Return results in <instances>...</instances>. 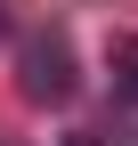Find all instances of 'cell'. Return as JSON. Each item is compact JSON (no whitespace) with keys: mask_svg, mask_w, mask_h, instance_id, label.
<instances>
[{"mask_svg":"<svg viewBox=\"0 0 138 146\" xmlns=\"http://www.w3.org/2000/svg\"><path fill=\"white\" fill-rule=\"evenodd\" d=\"M0 41H8V8H0Z\"/></svg>","mask_w":138,"mask_h":146,"instance_id":"cell-3","label":"cell"},{"mask_svg":"<svg viewBox=\"0 0 138 146\" xmlns=\"http://www.w3.org/2000/svg\"><path fill=\"white\" fill-rule=\"evenodd\" d=\"M73 146H98V138H73Z\"/></svg>","mask_w":138,"mask_h":146,"instance_id":"cell-4","label":"cell"},{"mask_svg":"<svg viewBox=\"0 0 138 146\" xmlns=\"http://www.w3.org/2000/svg\"><path fill=\"white\" fill-rule=\"evenodd\" d=\"M106 81H114V106H138V33L106 41Z\"/></svg>","mask_w":138,"mask_h":146,"instance_id":"cell-2","label":"cell"},{"mask_svg":"<svg viewBox=\"0 0 138 146\" xmlns=\"http://www.w3.org/2000/svg\"><path fill=\"white\" fill-rule=\"evenodd\" d=\"M16 89H25L33 106H73L81 65H73V41H65V25L25 33V49H16Z\"/></svg>","mask_w":138,"mask_h":146,"instance_id":"cell-1","label":"cell"},{"mask_svg":"<svg viewBox=\"0 0 138 146\" xmlns=\"http://www.w3.org/2000/svg\"><path fill=\"white\" fill-rule=\"evenodd\" d=\"M130 146H138V138H130Z\"/></svg>","mask_w":138,"mask_h":146,"instance_id":"cell-5","label":"cell"}]
</instances>
